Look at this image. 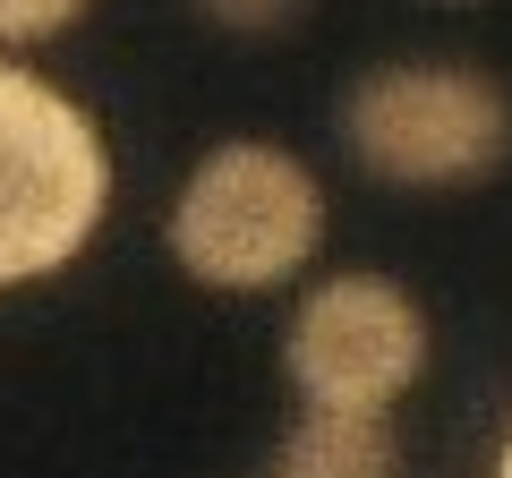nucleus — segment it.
<instances>
[{"mask_svg":"<svg viewBox=\"0 0 512 478\" xmlns=\"http://www.w3.org/2000/svg\"><path fill=\"white\" fill-rule=\"evenodd\" d=\"M282 368L325 410H393L427 368V316L402 282L384 274H333L291 308Z\"/></svg>","mask_w":512,"mask_h":478,"instance_id":"nucleus-4","label":"nucleus"},{"mask_svg":"<svg viewBox=\"0 0 512 478\" xmlns=\"http://www.w3.org/2000/svg\"><path fill=\"white\" fill-rule=\"evenodd\" d=\"M325 248V188L265 137L214 146L171 197V257L205 291H274Z\"/></svg>","mask_w":512,"mask_h":478,"instance_id":"nucleus-2","label":"nucleus"},{"mask_svg":"<svg viewBox=\"0 0 512 478\" xmlns=\"http://www.w3.org/2000/svg\"><path fill=\"white\" fill-rule=\"evenodd\" d=\"M495 478H512V436H504V461H495Z\"/></svg>","mask_w":512,"mask_h":478,"instance_id":"nucleus-8","label":"nucleus"},{"mask_svg":"<svg viewBox=\"0 0 512 478\" xmlns=\"http://www.w3.org/2000/svg\"><path fill=\"white\" fill-rule=\"evenodd\" d=\"M111 214V154L86 103L0 52V291L60 274Z\"/></svg>","mask_w":512,"mask_h":478,"instance_id":"nucleus-1","label":"nucleus"},{"mask_svg":"<svg viewBox=\"0 0 512 478\" xmlns=\"http://www.w3.org/2000/svg\"><path fill=\"white\" fill-rule=\"evenodd\" d=\"M265 478H402V444H393L384 410L308 402V419L274 444V470Z\"/></svg>","mask_w":512,"mask_h":478,"instance_id":"nucleus-5","label":"nucleus"},{"mask_svg":"<svg viewBox=\"0 0 512 478\" xmlns=\"http://www.w3.org/2000/svg\"><path fill=\"white\" fill-rule=\"evenodd\" d=\"M94 0H0V52H26V43H52L86 18Z\"/></svg>","mask_w":512,"mask_h":478,"instance_id":"nucleus-6","label":"nucleus"},{"mask_svg":"<svg viewBox=\"0 0 512 478\" xmlns=\"http://www.w3.org/2000/svg\"><path fill=\"white\" fill-rule=\"evenodd\" d=\"M342 146L384 188H470L512 154V94L461 60H393L342 94Z\"/></svg>","mask_w":512,"mask_h":478,"instance_id":"nucleus-3","label":"nucleus"},{"mask_svg":"<svg viewBox=\"0 0 512 478\" xmlns=\"http://www.w3.org/2000/svg\"><path fill=\"white\" fill-rule=\"evenodd\" d=\"M308 0H197V18H214L222 35H282Z\"/></svg>","mask_w":512,"mask_h":478,"instance_id":"nucleus-7","label":"nucleus"}]
</instances>
